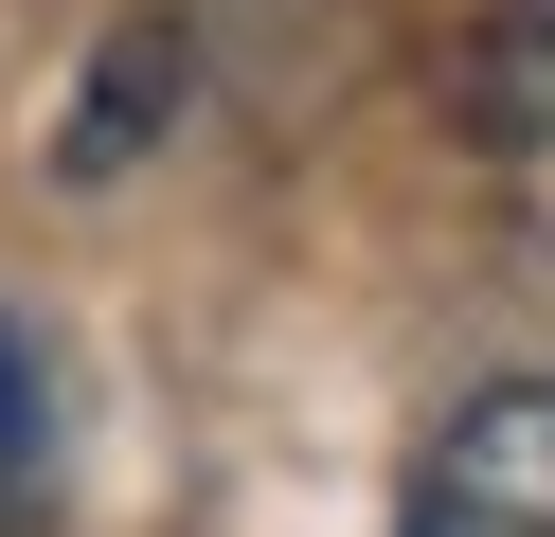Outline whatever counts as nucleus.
I'll return each mask as SVG.
<instances>
[{"label": "nucleus", "mask_w": 555, "mask_h": 537, "mask_svg": "<svg viewBox=\"0 0 555 537\" xmlns=\"http://www.w3.org/2000/svg\"><path fill=\"white\" fill-rule=\"evenodd\" d=\"M395 537H555V376H483L430 430Z\"/></svg>", "instance_id": "nucleus-1"}, {"label": "nucleus", "mask_w": 555, "mask_h": 537, "mask_svg": "<svg viewBox=\"0 0 555 537\" xmlns=\"http://www.w3.org/2000/svg\"><path fill=\"white\" fill-rule=\"evenodd\" d=\"M466 143H502V162L555 143V0H502V36L466 54Z\"/></svg>", "instance_id": "nucleus-2"}, {"label": "nucleus", "mask_w": 555, "mask_h": 537, "mask_svg": "<svg viewBox=\"0 0 555 537\" xmlns=\"http://www.w3.org/2000/svg\"><path fill=\"white\" fill-rule=\"evenodd\" d=\"M144 107H180V36H108V72H90V126H73V179H108V162H144Z\"/></svg>", "instance_id": "nucleus-3"}, {"label": "nucleus", "mask_w": 555, "mask_h": 537, "mask_svg": "<svg viewBox=\"0 0 555 537\" xmlns=\"http://www.w3.org/2000/svg\"><path fill=\"white\" fill-rule=\"evenodd\" d=\"M37 465V358H18V322H0V484Z\"/></svg>", "instance_id": "nucleus-4"}]
</instances>
